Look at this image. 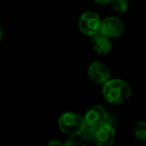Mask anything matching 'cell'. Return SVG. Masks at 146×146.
<instances>
[{"label":"cell","instance_id":"1","mask_svg":"<svg viewBox=\"0 0 146 146\" xmlns=\"http://www.w3.org/2000/svg\"><path fill=\"white\" fill-rule=\"evenodd\" d=\"M103 96L110 103L119 104L131 95V88L121 79H108L103 84Z\"/></svg>","mask_w":146,"mask_h":146},{"label":"cell","instance_id":"2","mask_svg":"<svg viewBox=\"0 0 146 146\" xmlns=\"http://www.w3.org/2000/svg\"><path fill=\"white\" fill-rule=\"evenodd\" d=\"M58 125L60 130L69 136L79 135L83 129L85 122L81 115L74 112H66L62 114L58 120Z\"/></svg>","mask_w":146,"mask_h":146},{"label":"cell","instance_id":"3","mask_svg":"<svg viewBox=\"0 0 146 146\" xmlns=\"http://www.w3.org/2000/svg\"><path fill=\"white\" fill-rule=\"evenodd\" d=\"M79 29L83 34L87 36H94L98 34L101 26V19L99 15L92 11L84 12L79 18Z\"/></svg>","mask_w":146,"mask_h":146},{"label":"cell","instance_id":"4","mask_svg":"<svg viewBox=\"0 0 146 146\" xmlns=\"http://www.w3.org/2000/svg\"><path fill=\"white\" fill-rule=\"evenodd\" d=\"M115 135L114 128L105 122L95 128L93 140L98 146H110L115 141Z\"/></svg>","mask_w":146,"mask_h":146},{"label":"cell","instance_id":"5","mask_svg":"<svg viewBox=\"0 0 146 146\" xmlns=\"http://www.w3.org/2000/svg\"><path fill=\"white\" fill-rule=\"evenodd\" d=\"M124 30V23L117 17H107L101 21L99 33L106 37H118Z\"/></svg>","mask_w":146,"mask_h":146},{"label":"cell","instance_id":"6","mask_svg":"<svg viewBox=\"0 0 146 146\" xmlns=\"http://www.w3.org/2000/svg\"><path fill=\"white\" fill-rule=\"evenodd\" d=\"M86 125L96 128L101 124L105 123L107 120V111L100 105H94L88 109L85 117L83 118Z\"/></svg>","mask_w":146,"mask_h":146},{"label":"cell","instance_id":"7","mask_svg":"<svg viewBox=\"0 0 146 146\" xmlns=\"http://www.w3.org/2000/svg\"><path fill=\"white\" fill-rule=\"evenodd\" d=\"M88 75L95 84L101 85L109 79L110 72L106 65L101 62H93L88 68Z\"/></svg>","mask_w":146,"mask_h":146},{"label":"cell","instance_id":"8","mask_svg":"<svg viewBox=\"0 0 146 146\" xmlns=\"http://www.w3.org/2000/svg\"><path fill=\"white\" fill-rule=\"evenodd\" d=\"M92 47L98 54H106L111 49V43H110L108 37H106L105 35L101 34V33H98L93 36Z\"/></svg>","mask_w":146,"mask_h":146},{"label":"cell","instance_id":"9","mask_svg":"<svg viewBox=\"0 0 146 146\" xmlns=\"http://www.w3.org/2000/svg\"><path fill=\"white\" fill-rule=\"evenodd\" d=\"M94 132H95V128L90 127V126L85 124L83 129L81 130V132H80V134L78 136H80L83 141H90V140H93Z\"/></svg>","mask_w":146,"mask_h":146},{"label":"cell","instance_id":"10","mask_svg":"<svg viewBox=\"0 0 146 146\" xmlns=\"http://www.w3.org/2000/svg\"><path fill=\"white\" fill-rule=\"evenodd\" d=\"M135 136L140 140H145L146 138V123L144 121L138 122L134 128Z\"/></svg>","mask_w":146,"mask_h":146},{"label":"cell","instance_id":"11","mask_svg":"<svg viewBox=\"0 0 146 146\" xmlns=\"http://www.w3.org/2000/svg\"><path fill=\"white\" fill-rule=\"evenodd\" d=\"M110 2L112 4V8L117 12H125L128 8L127 0H111Z\"/></svg>","mask_w":146,"mask_h":146},{"label":"cell","instance_id":"12","mask_svg":"<svg viewBox=\"0 0 146 146\" xmlns=\"http://www.w3.org/2000/svg\"><path fill=\"white\" fill-rule=\"evenodd\" d=\"M84 141L81 139V138H78V135L76 136H72V138L66 141L64 143V145H71V146H76V145H83Z\"/></svg>","mask_w":146,"mask_h":146},{"label":"cell","instance_id":"13","mask_svg":"<svg viewBox=\"0 0 146 146\" xmlns=\"http://www.w3.org/2000/svg\"><path fill=\"white\" fill-rule=\"evenodd\" d=\"M49 146H53V145H57V146H60L62 145V143H60L59 141H56V140H53V141H50L48 143Z\"/></svg>","mask_w":146,"mask_h":146},{"label":"cell","instance_id":"14","mask_svg":"<svg viewBox=\"0 0 146 146\" xmlns=\"http://www.w3.org/2000/svg\"><path fill=\"white\" fill-rule=\"evenodd\" d=\"M95 2H97V3H99V4H105V3H108V2H110L111 0H94Z\"/></svg>","mask_w":146,"mask_h":146},{"label":"cell","instance_id":"15","mask_svg":"<svg viewBox=\"0 0 146 146\" xmlns=\"http://www.w3.org/2000/svg\"><path fill=\"white\" fill-rule=\"evenodd\" d=\"M2 38H3V30H2V28L0 27V41L2 40Z\"/></svg>","mask_w":146,"mask_h":146}]
</instances>
